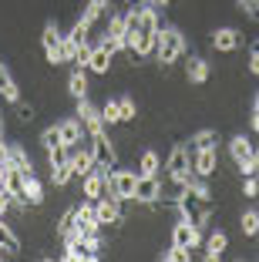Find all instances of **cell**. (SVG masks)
<instances>
[{"label": "cell", "mask_w": 259, "mask_h": 262, "mask_svg": "<svg viewBox=\"0 0 259 262\" xmlns=\"http://www.w3.org/2000/svg\"><path fill=\"white\" fill-rule=\"evenodd\" d=\"M88 141H91V148H94V158H98V165H105V168H114V165H118V148H114L111 135H108V124L88 131Z\"/></svg>", "instance_id": "277c9868"}, {"label": "cell", "mask_w": 259, "mask_h": 262, "mask_svg": "<svg viewBox=\"0 0 259 262\" xmlns=\"http://www.w3.org/2000/svg\"><path fill=\"white\" fill-rule=\"evenodd\" d=\"M88 7H94L101 17H105V14H108V7H111V0H88Z\"/></svg>", "instance_id": "b9f144b4"}, {"label": "cell", "mask_w": 259, "mask_h": 262, "mask_svg": "<svg viewBox=\"0 0 259 262\" xmlns=\"http://www.w3.org/2000/svg\"><path fill=\"white\" fill-rule=\"evenodd\" d=\"M252 131L259 135V108H252Z\"/></svg>", "instance_id": "f6af8a7d"}, {"label": "cell", "mask_w": 259, "mask_h": 262, "mask_svg": "<svg viewBox=\"0 0 259 262\" xmlns=\"http://www.w3.org/2000/svg\"><path fill=\"white\" fill-rule=\"evenodd\" d=\"M0 246L7 249L10 255H14V252H21V249H24L21 235L14 232V225H7V222H4V215H0Z\"/></svg>", "instance_id": "44dd1931"}, {"label": "cell", "mask_w": 259, "mask_h": 262, "mask_svg": "<svg viewBox=\"0 0 259 262\" xmlns=\"http://www.w3.org/2000/svg\"><path fill=\"white\" fill-rule=\"evenodd\" d=\"M24 199H27V205H44V182H41L37 175H27V182H24Z\"/></svg>", "instance_id": "7402d4cb"}, {"label": "cell", "mask_w": 259, "mask_h": 262, "mask_svg": "<svg viewBox=\"0 0 259 262\" xmlns=\"http://www.w3.org/2000/svg\"><path fill=\"white\" fill-rule=\"evenodd\" d=\"M94 165H98V158H94V148H91V141H88V135H84L77 145H71V168H74L77 178H84Z\"/></svg>", "instance_id": "8992f818"}, {"label": "cell", "mask_w": 259, "mask_h": 262, "mask_svg": "<svg viewBox=\"0 0 259 262\" xmlns=\"http://www.w3.org/2000/svg\"><path fill=\"white\" fill-rule=\"evenodd\" d=\"M192 171L198 178H212L219 171V151L215 148H192Z\"/></svg>", "instance_id": "ba28073f"}, {"label": "cell", "mask_w": 259, "mask_h": 262, "mask_svg": "<svg viewBox=\"0 0 259 262\" xmlns=\"http://www.w3.org/2000/svg\"><path fill=\"white\" fill-rule=\"evenodd\" d=\"M209 77H212L209 61H206V57H198V54H192L189 64H185V81H189V84H206Z\"/></svg>", "instance_id": "7c38bea8"}, {"label": "cell", "mask_w": 259, "mask_h": 262, "mask_svg": "<svg viewBox=\"0 0 259 262\" xmlns=\"http://www.w3.org/2000/svg\"><path fill=\"white\" fill-rule=\"evenodd\" d=\"M57 145H64V141H61V131H57V124L41 131V148H44V151H51V148H57Z\"/></svg>", "instance_id": "1f68e13d"}, {"label": "cell", "mask_w": 259, "mask_h": 262, "mask_svg": "<svg viewBox=\"0 0 259 262\" xmlns=\"http://www.w3.org/2000/svg\"><path fill=\"white\" fill-rule=\"evenodd\" d=\"M135 182H138L135 168L114 165L111 175H108V195H114V199H122V202H131V199H135Z\"/></svg>", "instance_id": "3957f363"}, {"label": "cell", "mask_w": 259, "mask_h": 262, "mask_svg": "<svg viewBox=\"0 0 259 262\" xmlns=\"http://www.w3.org/2000/svg\"><path fill=\"white\" fill-rule=\"evenodd\" d=\"M57 44H61V31H57V24H54V20H47L44 34H41V47H44V51H54Z\"/></svg>", "instance_id": "f546056e"}, {"label": "cell", "mask_w": 259, "mask_h": 262, "mask_svg": "<svg viewBox=\"0 0 259 262\" xmlns=\"http://www.w3.org/2000/svg\"><path fill=\"white\" fill-rule=\"evenodd\" d=\"M10 168L24 171V175H34V162H31V155H27V148L24 145H10V158H7Z\"/></svg>", "instance_id": "d6986e66"}, {"label": "cell", "mask_w": 259, "mask_h": 262, "mask_svg": "<svg viewBox=\"0 0 259 262\" xmlns=\"http://www.w3.org/2000/svg\"><path fill=\"white\" fill-rule=\"evenodd\" d=\"M7 255H10V252H7V249H4V246H0V259H7Z\"/></svg>", "instance_id": "7dc6e473"}, {"label": "cell", "mask_w": 259, "mask_h": 262, "mask_svg": "<svg viewBox=\"0 0 259 262\" xmlns=\"http://www.w3.org/2000/svg\"><path fill=\"white\" fill-rule=\"evenodd\" d=\"M239 10H243L249 20H259V0H239Z\"/></svg>", "instance_id": "60d3db41"}, {"label": "cell", "mask_w": 259, "mask_h": 262, "mask_svg": "<svg viewBox=\"0 0 259 262\" xmlns=\"http://www.w3.org/2000/svg\"><path fill=\"white\" fill-rule=\"evenodd\" d=\"M68 162H71V145H57V148H51V151H47V165H51V168L68 165Z\"/></svg>", "instance_id": "4dcf8cb0"}, {"label": "cell", "mask_w": 259, "mask_h": 262, "mask_svg": "<svg viewBox=\"0 0 259 262\" xmlns=\"http://www.w3.org/2000/svg\"><path fill=\"white\" fill-rule=\"evenodd\" d=\"M68 94L74 101L88 98V71H84V68H74V71H71V77H68Z\"/></svg>", "instance_id": "ffe728a7"}, {"label": "cell", "mask_w": 259, "mask_h": 262, "mask_svg": "<svg viewBox=\"0 0 259 262\" xmlns=\"http://www.w3.org/2000/svg\"><path fill=\"white\" fill-rule=\"evenodd\" d=\"M118 104H122V124L125 121H135V115H138L135 98H131V94H122V98H118Z\"/></svg>", "instance_id": "d6a6232c"}, {"label": "cell", "mask_w": 259, "mask_h": 262, "mask_svg": "<svg viewBox=\"0 0 259 262\" xmlns=\"http://www.w3.org/2000/svg\"><path fill=\"white\" fill-rule=\"evenodd\" d=\"M158 168H162L158 151L145 148V151H142V158H138V175H158Z\"/></svg>", "instance_id": "d4e9b609"}, {"label": "cell", "mask_w": 259, "mask_h": 262, "mask_svg": "<svg viewBox=\"0 0 259 262\" xmlns=\"http://www.w3.org/2000/svg\"><path fill=\"white\" fill-rule=\"evenodd\" d=\"M0 98L10 101V104H17V101H21V84L14 81V74H10V68L4 61H0Z\"/></svg>", "instance_id": "e0dca14e"}, {"label": "cell", "mask_w": 259, "mask_h": 262, "mask_svg": "<svg viewBox=\"0 0 259 262\" xmlns=\"http://www.w3.org/2000/svg\"><path fill=\"white\" fill-rule=\"evenodd\" d=\"M71 178H74V168H71V162H68V165H57V168H51V185H54V188H68V185H71Z\"/></svg>", "instance_id": "f1b7e54d"}, {"label": "cell", "mask_w": 259, "mask_h": 262, "mask_svg": "<svg viewBox=\"0 0 259 262\" xmlns=\"http://www.w3.org/2000/svg\"><path fill=\"white\" fill-rule=\"evenodd\" d=\"M202 246H206V259H209V262H219L222 255H226L229 235H226L222 229H215V232H209V235H206V242H202Z\"/></svg>", "instance_id": "5bb4252c"}, {"label": "cell", "mask_w": 259, "mask_h": 262, "mask_svg": "<svg viewBox=\"0 0 259 262\" xmlns=\"http://www.w3.org/2000/svg\"><path fill=\"white\" fill-rule=\"evenodd\" d=\"M105 34L125 37V10H118V14H108V31H105Z\"/></svg>", "instance_id": "d590c367"}, {"label": "cell", "mask_w": 259, "mask_h": 262, "mask_svg": "<svg viewBox=\"0 0 259 262\" xmlns=\"http://www.w3.org/2000/svg\"><path fill=\"white\" fill-rule=\"evenodd\" d=\"M243 40L246 37L236 31V27H219V31H212L209 44H212V51H219V54H232V51L243 47Z\"/></svg>", "instance_id": "30bf717a"}, {"label": "cell", "mask_w": 259, "mask_h": 262, "mask_svg": "<svg viewBox=\"0 0 259 262\" xmlns=\"http://www.w3.org/2000/svg\"><path fill=\"white\" fill-rule=\"evenodd\" d=\"M7 168H10V165L0 162V188H4V182H7Z\"/></svg>", "instance_id": "ee69618b"}, {"label": "cell", "mask_w": 259, "mask_h": 262, "mask_svg": "<svg viewBox=\"0 0 259 262\" xmlns=\"http://www.w3.org/2000/svg\"><path fill=\"white\" fill-rule=\"evenodd\" d=\"M202 229H195V225L189 222V219H178L175 225H172V246H182V249H198L202 246Z\"/></svg>", "instance_id": "52a82bcc"}, {"label": "cell", "mask_w": 259, "mask_h": 262, "mask_svg": "<svg viewBox=\"0 0 259 262\" xmlns=\"http://www.w3.org/2000/svg\"><path fill=\"white\" fill-rule=\"evenodd\" d=\"M57 131H61L64 145H77V141L84 138V124L77 121V118H61V121H57Z\"/></svg>", "instance_id": "ac0fdd59"}, {"label": "cell", "mask_w": 259, "mask_h": 262, "mask_svg": "<svg viewBox=\"0 0 259 262\" xmlns=\"http://www.w3.org/2000/svg\"><path fill=\"white\" fill-rule=\"evenodd\" d=\"M185 192H189L195 202H212V188H209V178H198V175H195L189 185H185Z\"/></svg>", "instance_id": "484cf974"}, {"label": "cell", "mask_w": 259, "mask_h": 262, "mask_svg": "<svg viewBox=\"0 0 259 262\" xmlns=\"http://www.w3.org/2000/svg\"><path fill=\"white\" fill-rule=\"evenodd\" d=\"M162 259H165V262H189V259H192V249H182V246H168L165 252H162Z\"/></svg>", "instance_id": "836d02e7"}, {"label": "cell", "mask_w": 259, "mask_h": 262, "mask_svg": "<svg viewBox=\"0 0 259 262\" xmlns=\"http://www.w3.org/2000/svg\"><path fill=\"white\" fill-rule=\"evenodd\" d=\"M17 121H21V124H31L34 121V108H31V104H24V98L17 101Z\"/></svg>", "instance_id": "ab89813d"}, {"label": "cell", "mask_w": 259, "mask_h": 262, "mask_svg": "<svg viewBox=\"0 0 259 262\" xmlns=\"http://www.w3.org/2000/svg\"><path fill=\"white\" fill-rule=\"evenodd\" d=\"M252 151H256V145H252V141L246 138V135H232V138H229V158H232L236 165L249 162Z\"/></svg>", "instance_id": "9a60e30c"}, {"label": "cell", "mask_w": 259, "mask_h": 262, "mask_svg": "<svg viewBox=\"0 0 259 262\" xmlns=\"http://www.w3.org/2000/svg\"><path fill=\"white\" fill-rule=\"evenodd\" d=\"M189 54V37L178 31L175 24H162L158 27V44H155V61L162 68H172L175 61Z\"/></svg>", "instance_id": "6da1fadb"}, {"label": "cell", "mask_w": 259, "mask_h": 262, "mask_svg": "<svg viewBox=\"0 0 259 262\" xmlns=\"http://www.w3.org/2000/svg\"><path fill=\"white\" fill-rule=\"evenodd\" d=\"M24 182H27V175L17 168H7V182H4V188L10 192V199H14V205L27 208V199H24Z\"/></svg>", "instance_id": "2e32d148"}, {"label": "cell", "mask_w": 259, "mask_h": 262, "mask_svg": "<svg viewBox=\"0 0 259 262\" xmlns=\"http://www.w3.org/2000/svg\"><path fill=\"white\" fill-rule=\"evenodd\" d=\"M74 118H77V121L84 124V135L105 124V118H101V108H98V104H91L88 98H81V101H77V108H74Z\"/></svg>", "instance_id": "8fae6325"}, {"label": "cell", "mask_w": 259, "mask_h": 262, "mask_svg": "<svg viewBox=\"0 0 259 262\" xmlns=\"http://www.w3.org/2000/svg\"><path fill=\"white\" fill-rule=\"evenodd\" d=\"M138 205H155V202H162V182L158 175H138L135 182V199Z\"/></svg>", "instance_id": "9c48e42d"}, {"label": "cell", "mask_w": 259, "mask_h": 262, "mask_svg": "<svg viewBox=\"0 0 259 262\" xmlns=\"http://www.w3.org/2000/svg\"><path fill=\"white\" fill-rule=\"evenodd\" d=\"M252 175L259 178V148H256V151H252Z\"/></svg>", "instance_id": "7bdbcfd3"}, {"label": "cell", "mask_w": 259, "mask_h": 262, "mask_svg": "<svg viewBox=\"0 0 259 262\" xmlns=\"http://www.w3.org/2000/svg\"><path fill=\"white\" fill-rule=\"evenodd\" d=\"M101 47H108L111 54H122V51H128V44H125V37H114V34H105V40H101Z\"/></svg>", "instance_id": "74e56055"}, {"label": "cell", "mask_w": 259, "mask_h": 262, "mask_svg": "<svg viewBox=\"0 0 259 262\" xmlns=\"http://www.w3.org/2000/svg\"><path fill=\"white\" fill-rule=\"evenodd\" d=\"M239 232L243 235H259V208H246L239 215Z\"/></svg>", "instance_id": "4316f807"}, {"label": "cell", "mask_w": 259, "mask_h": 262, "mask_svg": "<svg viewBox=\"0 0 259 262\" xmlns=\"http://www.w3.org/2000/svg\"><path fill=\"white\" fill-rule=\"evenodd\" d=\"M61 64H74V54H77V44L68 37V34H61Z\"/></svg>", "instance_id": "e575fe53"}, {"label": "cell", "mask_w": 259, "mask_h": 262, "mask_svg": "<svg viewBox=\"0 0 259 262\" xmlns=\"http://www.w3.org/2000/svg\"><path fill=\"white\" fill-rule=\"evenodd\" d=\"M91 31H94V27H88V24H84V20H74V27H71V31H68V37L74 40V44H84V40L91 37Z\"/></svg>", "instance_id": "8d00e7d4"}, {"label": "cell", "mask_w": 259, "mask_h": 262, "mask_svg": "<svg viewBox=\"0 0 259 262\" xmlns=\"http://www.w3.org/2000/svg\"><path fill=\"white\" fill-rule=\"evenodd\" d=\"M54 232H57V239H61V242L68 239V235H74V232H77V205L68 208V212L57 219V229H54Z\"/></svg>", "instance_id": "603a6c76"}, {"label": "cell", "mask_w": 259, "mask_h": 262, "mask_svg": "<svg viewBox=\"0 0 259 262\" xmlns=\"http://www.w3.org/2000/svg\"><path fill=\"white\" fill-rule=\"evenodd\" d=\"M155 7H168V4H172V0H152Z\"/></svg>", "instance_id": "bcb514c9"}, {"label": "cell", "mask_w": 259, "mask_h": 262, "mask_svg": "<svg viewBox=\"0 0 259 262\" xmlns=\"http://www.w3.org/2000/svg\"><path fill=\"white\" fill-rule=\"evenodd\" d=\"M101 118H105L108 128H111V124H122V104H118V98H108L105 104H101Z\"/></svg>", "instance_id": "83f0119b"}, {"label": "cell", "mask_w": 259, "mask_h": 262, "mask_svg": "<svg viewBox=\"0 0 259 262\" xmlns=\"http://www.w3.org/2000/svg\"><path fill=\"white\" fill-rule=\"evenodd\" d=\"M243 195L246 199H259V178L256 175H243Z\"/></svg>", "instance_id": "f35d334b"}, {"label": "cell", "mask_w": 259, "mask_h": 262, "mask_svg": "<svg viewBox=\"0 0 259 262\" xmlns=\"http://www.w3.org/2000/svg\"><path fill=\"white\" fill-rule=\"evenodd\" d=\"M165 171H168V182L178 188H185L195 178V171H192V145L189 141H178V145H172V151H168L165 158Z\"/></svg>", "instance_id": "7a4b0ae2"}, {"label": "cell", "mask_w": 259, "mask_h": 262, "mask_svg": "<svg viewBox=\"0 0 259 262\" xmlns=\"http://www.w3.org/2000/svg\"><path fill=\"white\" fill-rule=\"evenodd\" d=\"M189 145L192 148H219V131L215 128H198L189 138Z\"/></svg>", "instance_id": "cb8c5ba5"}, {"label": "cell", "mask_w": 259, "mask_h": 262, "mask_svg": "<svg viewBox=\"0 0 259 262\" xmlns=\"http://www.w3.org/2000/svg\"><path fill=\"white\" fill-rule=\"evenodd\" d=\"M111 61H114L111 51H108V47H101V44H94V47H91V57H88V71L105 77L108 71H111Z\"/></svg>", "instance_id": "4fadbf2b"}, {"label": "cell", "mask_w": 259, "mask_h": 262, "mask_svg": "<svg viewBox=\"0 0 259 262\" xmlns=\"http://www.w3.org/2000/svg\"><path fill=\"white\" fill-rule=\"evenodd\" d=\"M94 215H98V225H122L125 222V212H122V199H114V195H101L94 199Z\"/></svg>", "instance_id": "5b68a950"}]
</instances>
